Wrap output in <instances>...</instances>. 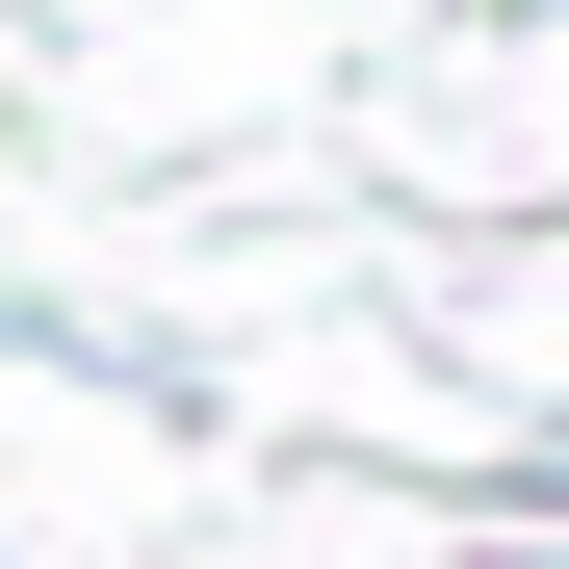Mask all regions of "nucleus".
<instances>
[{
  "label": "nucleus",
  "mask_w": 569,
  "mask_h": 569,
  "mask_svg": "<svg viewBox=\"0 0 569 569\" xmlns=\"http://www.w3.org/2000/svg\"><path fill=\"white\" fill-rule=\"evenodd\" d=\"M492 518H569V415H518V466H492Z\"/></svg>",
  "instance_id": "obj_1"
}]
</instances>
